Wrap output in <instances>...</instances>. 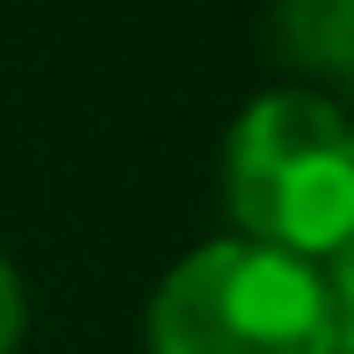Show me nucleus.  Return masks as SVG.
Returning a JSON list of instances; mask_svg holds the SVG:
<instances>
[{"label":"nucleus","mask_w":354,"mask_h":354,"mask_svg":"<svg viewBox=\"0 0 354 354\" xmlns=\"http://www.w3.org/2000/svg\"><path fill=\"white\" fill-rule=\"evenodd\" d=\"M224 210L253 246L326 261L354 232V109L318 87H268L224 131Z\"/></svg>","instance_id":"f257e3e1"},{"label":"nucleus","mask_w":354,"mask_h":354,"mask_svg":"<svg viewBox=\"0 0 354 354\" xmlns=\"http://www.w3.org/2000/svg\"><path fill=\"white\" fill-rule=\"evenodd\" d=\"M145 354H333L326 275L239 232L203 239L145 304Z\"/></svg>","instance_id":"f03ea898"},{"label":"nucleus","mask_w":354,"mask_h":354,"mask_svg":"<svg viewBox=\"0 0 354 354\" xmlns=\"http://www.w3.org/2000/svg\"><path fill=\"white\" fill-rule=\"evenodd\" d=\"M275 51L304 87L354 109V0H275Z\"/></svg>","instance_id":"7ed1b4c3"},{"label":"nucleus","mask_w":354,"mask_h":354,"mask_svg":"<svg viewBox=\"0 0 354 354\" xmlns=\"http://www.w3.org/2000/svg\"><path fill=\"white\" fill-rule=\"evenodd\" d=\"M29 340V289H22V268L0 253V354H22Z\"/></svg>","instance_id":"20e7f679"},{"label":"nucleus","mask_w":354,"mask_h":354,"mask_svg":"<svg viewBox=\"0 0 354 354\" xmlns=\"http://www.w3.org/2000/svg\"><path fill=\"white\" fill-rule=\"evenodd\" d=\"M318 275H326V297H333V326H354V232L318 261Z\"/></svg>","instance_id":"39448f33"},{"label":"nucleus","mask_w":354,"mask_h":354,"mask_svg":"<svg viewBox=\"0 0 354 354\" xmlns=\"http://www.w3.org/2000/svg\"><path fill=\"white\" fill-rule=\"evenodd\" d=\"M333 354H354V326H333Z\"/></svg>","instance_id":"423d86ee"}]
</instances>
